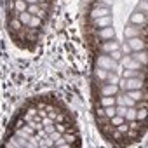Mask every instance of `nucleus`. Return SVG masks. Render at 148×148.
I'll use <instances>...</instances> for the list:
<instances>
[{
  "label": "nucleus",
  "mask_w": 148,
  "mask_h": 148,
  "mask_svg": "<svg viewBox=\"0 0 148 148\" xmlns=\"http://www.w3.org/2000/svg\"><path fill=\"white\" fill-rule=\"evenodd\" d=\"M119 91H120L119 86H113V84H106L105 82V86H101V89H99V94L101 96H115Z\"/></svg>",
  "instance_id": "8"
},
{
  "label": "nucleus",
  "mask_w": 148,
  "mask_h": 148,
  "mask_svg": "<svg viewBox=\"0 0 148 148\" xmlns=\"http://www.w3.org/2000/svg\"><path fill=\"white\" fill-rule=\"evenodd\" d=\"M146 87L145 79L141 77H132V79H125V91H132V89H143Z\"/></svg>",
  "instance_id": "3"
},
{
  "label": "nucleus",
  "mask_w": 148,
  "mask_h": 148,
  "mask_svg": "<svg viewBox=\"0 0 148 148\" xmlns=\"http://www.w3.org/2000/svg\"><path fill=\"white\" fill-rule=\"evenodd\" d=\"M125 44L131 47L132 52L141 51V49H146V38H145V37H132V38H127Z\"/></svg>",
  "instance_id": "2"
},
{
  "label": "nucleus",
  "mask_w": 148,
  "mask_h": 148,
  "mask_svg": "<svg viewBox=\"0 0 148 148\" xmlns=\"http://www.w3.org/2000/svg\"><path fill=\"white\" fill-rule=\"evenodd\" d=\"M146 9H148V7H146V2L143 0V2H141V4L138 5V11H139V12H145V14H146Z\"/></svg>",
  "instance_id": "30"
},
{
  "label": "nucleus",
  "mask_w": 148,
  "mask_h": 148,
  "mask_svg": "<svg viewBox=\"0 0 148 148\" xmlns=\"http://www.w3.org/2000/svg\"><path fill=\"white\" fill-rule=\"evenodd\" d=\"M117 64H119V61L112 59L108 54H99V56L96 58V66L105 68V70H108V71H115Z\"/></svg>",
  "instance_id": "1"
},
{
  "label": "nucleus",
  "mask_w": 148,
  "mask_h": 148,
  "mask_svg": "<svg viewBox=\"0 0 148 148\" xmlns=\"http://www.w3.org/2000/svg\"><path fill=\"white\" fill-rule=\"evenodd\" d=\"M40 2H42V4H44V2H47V0H38V4H40Z\"/></svg>",
  "instance_id": "33"
},
{
  "label": "nucleus",
  "mask_w": 148,
  "mask_h": 148,
  "mask_svg": "<svg viewBox=\"0 0 148 148\" xmlns=\"http://www.w3.org/2000/svg\"><path fill=\"white\" fill-rule=\"evenodd\" d=\"M99 105L101 106H112V105H115V96H101L99 98Z\"/></svg>",
  "instance_id": "18"
},
{
  "label": "nucleus",
  "mask_w": 148,
  "mask_h": 148,
  "mask_svg": "<svg viewBox=\"0 0 148 148\" xmlns=\"http://www.w3.org/2000/svg\"><path fill=\"white\" fill-rule=\"evenodd\" d=\"M113 2H115V0H99V5L110 7V5H113Z\"/></svg>",
  "instance_id": "29"
},
{
  "label": "nucleus",
  "mask_w": 148,
  "mask_h": 148,
  "mask_svg": "<svg viewBox=\"0 0 148 148\" xmlns=\"http://www.w3.org/2000/svg\"><path fill=\"white\" fill-rule=\"evenodd\" d=\"M54 124V119H51V117H44L42 119V125L45 127V125H52Z\"/></svg>",
  "instance_id": "28"
},
{
  "label": "nucleus",
  "mask_w": 148,
  "mask_h": 148,
  "mask_svg": "<svg viewBox=\"0 0 148 148\" xmlns=\"http://www.w3.org/2000/svg\"><path fill=\"white\" fill-rule=\"evenodd\" d=\"M40 23H42V19H40L38 16H32V19H30V25H28V28L35 30V28H38V26H40Z\"/></svg>",
  "instance_id": "23"
},
{
  "label": "nucleus",
  "mask_w": 148,
  "mask_h": 148,
  "mask_svg": "<svg viewBox=\"0 0 148 148\" xmlns=\"http://www.w3.org/2000/svg\"><path fill=\"white\" fill-rule=\"evenodd\" d=\"M120 52H122V54H131L132 51H131V47H129L127 44H120Z\"/></svg>",
  "instance_id": "27"
},
{
  "label": "nucleus",
  "mask_w": 148,
  "mask_h": 148,
  "mask_svg": "<svg viewBox=\"0 0 148 148\" xmlns=\"http://www.w3.org/2000/svg\"><path fill=\"white\" fill-rule=\"evenodd\" d=\"M108 56H110V58H112V59H115V61H120V58H122V56H124V54H122V52H120V49H117V51H112V52H110V54H108Z\"/></svg>",
  "instance_id": "25"
},
{
  "label": "nucleus",
  "mask_w": 148,
  "mask_h": 148,
  "mask_svg": "<svg viewBox=\"0 0 148 148\" xmlns=\"http://www.w3.org/2000/svg\"><path fill=\"white\" fill-rule=\"evenodd\" d=\"M98 37H99L101 40H112V38H115V28H113V26L99 28V30H98Z\"/></svg>",
  "instance_id": "7"
},
{
  "label": "nucleus",
  "mask_w": 148,
  "mask_h": 148,
  "mask_svg": "<svg viewBox=\"0 0 148 148\" xmlns=\"http://www.w3.org/2000/svg\"><path fill=\"white\" fill-rule=\"evenodd\" d=\"M138 75H139V71H138V70H129V68H124L120 77H124V79H132V77H138Z\"/></svg>",
  "instance_id": "20"
},
{
  "label": "nucleus",
  "mask_w": 148,
  "mask_h": 148,
  "mask_svg": "<svg viewBox=\"0 0 148 148\" xmlns=\"http://www.w3.org/2000/svg\"><path fill=\"white\" fill-rule=\"evenodd\" d=\"M117 49H120V42H117L115 38L105 40V42L101 44V54H110L112 51H117Z\"/></svg>",
  "instance_id": "6"
},
{
  "label": "nucleus",
  "mask_w": 148,
  "mask_h": 148,
  "mask_svg": "<svg viewBox=\"0 0 148 148\" xmlns=\"http://www.w3.org/2000/svg\"><path fill=\"white\" fill-rule=\"evenodd\" d=\"M9 26H11V30H16V32H19V30L23 28V25H21V21H19L18 18H14V16H12L11 19H9Z\"/></svg>",
  "instance_id": "21"
},
{
  "label": "nucleus",
  "mask_w": 148,
  "mask_h": 148,
  "mask_svg": "<svg viewBox=\"0 0 148 148\" xmlns=\"http://www.w3.org/2000/svg\"><path fill=\"white\" fill-rule=\"evenodd\" d=\"M124 119H125V122L136 120V106H127V112H125Z\"/></svg>",
  "instance_id": "19"
},
{
  "label": "nucleus",
  "mask_w": 148,
  "mask_h": 148,
  "mask_svg": "<svg viewBox=\"0 0 148 148\" xmlns=\"http://www.w3.org/2000/svg\"><path fill=\"white\" fill-rule=\"evenodd\" d=\"M47 136H49L52 141H59V139L63 138V134H61L59 131H52V132H51V134H47Z\"/></svg>",
  "instance_id": "26"
},
{
  "label": "nucleus",
  "mask_w": 148,
  "mask_h": 148,
  "mask_svg": "<svg viewBox=\"0 0 148 148\" xmlns=\"http://www.w3.org/2000/svg\"><path fill=\"white\" fill-rule=\"evenodd\" d=\"M143 28L145 26H136V25H127L124 30L125 38H132V37H141L143 35Z\"/></svg>",
  "instance_id": "5"
},
{
  "label": "nucleus",
  "mask_w": 148,
  "mask_h": 148,
  "mask_svg": "<svg viewBox=\"0 0 148 148\" xmlns=\"http://www.w3.org/2000/svg\"><path fill=\"white\" fill-rule=\"evenodd\" d=\"M125 68H129V70H138V71H141V70H143L145 66H143V64H141L139 61H136V59H134V58L131 56V59H129V63L125 64Z\"/></svg>",
  "instance_id": "16"
},
{
  "label": "nucleus",
  "mask_w": 148,
  "mask_h": 148,
  "mask_svg": "<svg viewBox=\"0 0 148 148\" xmlns=\"http://www.w3.org/2000/svg\"><path fill=\"white\" fill-rule=\"evenodd\" d=\"M94 26L96 28H106V26H113V18L112 16H103L94 19Z\"/></svg>",
  "instance_id": "10"
},
{
  "label": "nucleus",
  "mask_w": 148,
  "mask_h": 148,
  "mask_svg": "<svg viewBox=\"0 0 148 148\" xmlns=\"http://www.w3.org/2000/svg\"><path fill=\"white\" fill-rule=\"evenodd\" d=\"M124 92H125L127 98H131V99H134V101L143 99V91H141V89H132V91H124Z\"/></svg>",
  "instance_id": "14"
},
{
  "label": "nucleus",
  "mask_w": 148,
  "mask_h": 148,
  "mask_svg": "<svg viewBox=\"0 0 148 148\" xmlns=\"http://www.w3.org/2000/svg\"><path fill=\"white\" fill-rule=\"evenodd\" d=\"M106 73H108V70L96 66V70H94V79L99 80V82H105V80H106Z\"/></svg>",
  "instance_id": "15"
},
{
  "label": "nucleus",
  "mask_w": 148,
  "mask_h": 148,
  "mask_svg": "<svg viewBox=\"0 0 148 148\" xmlns=\"http://www.w3.org/2000/svg\"><path fill=\"white\" fill-rule=\"evenodd\" d=\"M103 113H105V117H113L115 115V105H112V106H103Z\"/></svg>",
  "instance_id": "24"
},
{
  "label": "nucleus",
  "mask_w": 148,
  "mask_h": 148,
  "mask_svg": "<svg viewBox=\"0 0 148 148\" xmlns=\"http://www.w3.org/2000/svg\"><path fill=\"white\" fill-rule=\"evenodd\" d=\"M129 25H136V26H146V14L145 12H132L129 18Z\"/></svg>",
  "instance_id": "4"
},
{
  "label": "nucleus",
  "mask_w": 148,
  "mask_h": 148,
  "mask_svg": "<svg viewBox=\"0 0 148 148\" xmlns=\"http://www.w3.org/2000/svg\"><path fill=\"white\" fill-rule=\"evenodd\" d=\"M44 131H45V134H51L52 131H56V127H54V124H52V125H45Z\"/></svg>",
  "instance_id": "31"
},
{
  "label": "nucleus",
  "mask_w": 148,
  "mask_h": 148,
  "mask_svg": "<svg viewBox=\"0 0 148 148\" xmlns=\"http://www.w3.org/2000/svg\"><path fill=\"white\" fill-rule=\"evenodd\" d=\"M119 79H120V75H117L115 71H108L106 73V84H113V86H117L119 84Z\"/></svg>",
  "instance_id": "17"
},
{
  "label": "nucleus",
  "mask_w": 148,
  "mask_h": 148,
  "mask_svg": "<svg viewBox=\"0 0 148 148\" xmlns=\"http://www.w3.org/2000/svg\"><path fill=\"white\" fill-rule=\"evenodd\" d=\"M26 12L32 14V16H38L40 19H42V16H44V12L40 11V5H38V4H30V5L26 7Z\"/></svg>",
  "instance_id": "13"
},
{
  "label": "nucleus",
  "mask_w": 148,
  "mask_h": 148,
  "mask_svg": "<svg viewBox=\"0 0 148 148\" xmlns=\"http://www.w3.org/2000/svg\"><path fill=\"white\" fill-rule=\"evenodd\" d=\"M25 2L30 5V4H38V0H25Z\"/></svg>",
  "instance_id": "32"
},
{
  "label": "nucleus",
  "mask_w": 148,
  "mask_h": 148,
  "mask_svg": "<svg viewBox=\"0 0 148 148\" xmlns=\"http://www.w3.org/2000/svg\"><path fill=\"white\" fill-rule=\"evenodd\" d=\"M26 7H28V4L25 0H14V18H18L21 12H25Z\"/></svg>",
  "instance_id": "12"
},
{
  "label": "nucleus",
  "mask_w": 148,
  "mask_h": 148,
  "mask_svg": "<svg viewBox=\"0 0 148 148\" xmlns=\"http://www.w3.org/2000/svg\"><path fill=\"white\" fill-rule=\"evenodd\" d=\"M131 56H132L136 61H139L143 66H146V63H148V52H146V49H141V51L131 52Z\"/></svg>",
  "instance_id": "11"
},
{
  "label": "nucleus",
  "mask_w": 148,
  "mask_h": 148,
  "mask_svg": "<svg viewBox=\"0 0 148 148\" xmlns=\"http://www.w3.org/2000/svg\"><path fill=\"white\" fill-rule=\"evenodd\" d=\"M112 14V11H110V7H105V5H99V7H96V9H92V12H91V18H92V21L94 19H98V18H103V16H110Z\"/></svg>",
  "instance_id": "9"
},
{
  "label": "nucleus",
  "mask_w": 148,
  "mask_h": 148,
  "mask_svg": "<svg viewBox=\"0 0 148 148\" xmlns=\"http://www.w3.org/2000/svg\"><path fill=\"white\" fill-rule=\"evenodd\" d=\"M18 19L21 21L23 26H28V25H30V19H32V14H28V12L25 11V12H21V14L18 16Z\"/></svg>",
  "instance_id": "22"
}]
</instances>
